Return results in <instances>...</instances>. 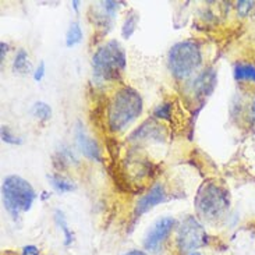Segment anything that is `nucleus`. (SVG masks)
Wrapping results in <instances>:
<instances>
[{
    "label": "nucleus",
    "instance_id": "6",
    "mask_svg": "<svg viewBox=\"0 0 255 255\" xmlns=\"http://www.w3.org/2000/svg\"><path fill=\"white\" fill-rule=\"evenodd\" d=\"M207 242V233L200 222L193 216H188L179 229V249L181 253H194Z\"/></svg>",
    "mask_w": 255,
    "mask_h": 255
},
{
    "label": "nucleus",
    "instance_id": "2",
    "mask_svg": "<svg viewBox=\"0 0 255 255\" xmlns=\"http://www.w3.org/2000/svg\"><path fill=\"white\" fill-rule=\"evenodd\" d=\"M1 198L7 212L13 218H18L21 212H27L31 209L36 198V193L27 180L11 174L3 180Z\"/></svg>",
    "mask_w": 255,
    "mask_h": 255
},
{
    "label": "nucleus",
    "instance_id": "1",
    "mask_svg": "<svg viewBox=\"0 0 255 255\" xmlns=\"http://www.w3.org/2000/svg\"><path fill=\"white\" fill-rule=\"evenodd\" d=\"M142 112V101L131 88H122L112 98L108 108V125L112 131H122Z\"/></svg>",
    "mask_w": 255,
    "mask_h": 255
},
{
    "label": "nucleus",
    "instance_id": "7",
    "mask_svg": "<svg viewBox=\"0 0 255 255\" xmlns=\"http://www.w3.org/2000/svg\"><path fill=\"white\" fill-rule=\"evenodd\" d=\"M174 225H176V221L170 216H165V218L158 219L145 235L144 249L148 253L158 254L162 249V246H163V243L167 240V237L172 233Z\"/></svg>",
    "mask_w": 255,
    "mask_h": 255
},
{
    "label": "nucleus",
    "instance_id": "4",
    "mask_svg": "<svg viewBox=\"0 0 255 255\" xmlns=\"http://www.w3.org/2000/svg\"><path fill=\"white\" fill-rule=\"evenodd\" d=\"M201 63V49L194 41L179 42L173 45L169 52V67L177 80H186L193 76Z\"/></svg>",
    "mask_w": 255,
    "mask_h": 255
},
{
    "label": "nucleus",
    "instance_id": "11",
    "mask_svg": "<svg viewBox=\"0 0 255 255\" xmlns=\"http://www.w3.org/2000/svg\"><path fill=\"white\" fill-rule=\"evenodd\" d=\"M243 158H244V162L249 167L250 173L255 177V132L251 135L249 142L246 145V148H244Z\"/></svg>",
    "mask_w": 255,
    "mask_h": 255
},
{
    "label": "nucleus",
    "instance_id": "13",
    "mask_svg": "<svg viewBox=\"0 0 255 255\" xmlns=\"http://www.w3.org/2000/svg\"><path fill=\"white\" fill-rule=\"evenodd\" d=\"M55 221L57 223V226L62 229L63 235H64V244L66 246H70L71 243H73V233L70 232L69 225H67V221H66V218H64V214H63L62 211H55Z\"/></svg>",
    "mask_w": 255,
    "mask_h": 255
},
{
    "label": "nucleus",
    "instance_id": "9",
    "mask_svg": "<svg viewBox=\"0 0 255 255\" xmlns=\"http://www.w3.org/2000/svg\"><path fill=\"white\" fill-rule=\"evenodd\" d=\"M76 141L80 151L83 152L87 158L92 159V160H101V151L98 144L92 139V138L85 132L83 128L81 123H78L76 127Z\"/></svg>",
    "mask_w": 255,
    "mask_h": 255
},
{
    "label": "nucleus",
    "instance_id": "25",
    "mask_svg": "<svg viewBox=\"0 0 255 255\" xmlns=\"http://www.w3.org/2000/svg\"><path fill=\"white\" fill-rule=\"evenodd\" d=\"M6 52H7V45L4 43V42H1V55H0V57H1V60H4V56H6Z\"/></svg>",
    "mask_w": 255,
    "mask_h": 255
},
{
    "label": "nucleus",
    "instance_id": "22",
    "mask_svg": "<svg viewBox=\"0 0 255 255\" xmlns=\"http://www.w3.org/2000/svg\"><path fill=\"white\" fill-rule=\"evenodd\" d=\"M45 76V63L41 62L39 63V66H38V69L34 71V80L35 81H42V78Z\"/></svg>",
    "mask_w": 255,
    "mask_h": 255
},
{
    "label": "nucleus",
    "instance_id": "10",
    "mask_svg": "<svg viewBox=\"0 0 255 255\" xmlns=\"http://www.w3.org/2000/svg\"><path fill=\"white\" fill-rule=\"evenodd\" d=\"M236 81H253L255 83V64H237L235 67Z\"/></svg>",
    "mask_w": 255,
    "mask_h": 255
},
{
    "label": "nucleus",
    "instance_id": "18",
    "mask_svg": "<svg viewBox=\"0 0 255 255\" xmlns=\"http://www.w3.org/2000/svg\"><path fill=\"white\" fill-rule=\"evenodd\" d=\"M1 139H3L4 142H7V144H21V142H22L20 138L15 137L13 132L8 130L7 126H3V127H1Z\"/></svg>",
    "mask_w": 255,
    "mask_h": 255
},
{
    "label": "nucleus",
    "instance_id": "20",
    "mask_svg": "<svg viewBox=\"0 0 255 255\" xmlns=\"http://www.w3.org/2000/svg\"><path fill=\"white\" fill-rule=\"evenodd\" d=\"M153 115L159 119H169V116H170V105H160V106H158V108L155 109V113H153Z\"/></svg>",
    "mask_w": 255,
    "mask_h": 255
},
{
    "label": "nucleus",
    "instance_id": "23",
    "mask_svg": "<svg viewBox=\"0 0 255 255\" xmlns=\"http://www.w3.org/2000/svg\"><path fill=\"white\" fill-rule=\"evenodd\" d=\"M21 255H41L39 254V249L35 247V246H25L22 251H21Z\"/></svg>",
    "mask_w": 255,
    "mask_h": 255
},
{
    "label": "nucleus",
    "instance_id": "3",
    "mask_svg": "<svg viewBox=\"0 0 255 255\" xmlns=\"http://www.w3.org/2000/svg\"><path fill=\"white\" fill-rule=\"evenodd\" d=\"M94 74L104 81L118 80L126 67V53L119 42L109 41L98 49L92 57Z\"/></svg>",
    "mask_w": 255,
    "mask_h": 255
},
{
    "label": "nucleus",
    "instance_id": "14",
    "mask_svg": "<svg viewBox=\"0 0 255 255\" xmlns=\"http://www.w3.org/2000/svg\"><path fill=\"white\" fill-rule=\"evenodd\" d=\"M137 24H138L137 14L135 13L128 14V15L126 17L125 24H123V28H122V35H123V38L128 39L131 35L134 34V31H135V28H137Z\"/></svg>",
    "mask_w": 255,
    "mask_h": 255
},
{
    "label": "nucleus",
    "instance_id": "15",
    "mask_svg": "<svg viewBox=\"0 0 255 255\" xmlns=\"http://www.w3.org/2000/svg\"><path fill=\"white\" fill-rule=\"evenodd\" d=\"M32 115H34L35 118L39 119L42 122H46L50 119L52 116V109H50V106L48 104H45V102H36V104L32 106Z\"/></svg>",
    "mask_w": 255,
    "mask_h": 255
},
{
    "label": "nucleus",
    "instance_id": "28",
    "mask_svg": "<svg viewBox=\"0 0 255 255\" xmlns=\"http://www.w3.org/2000/svg\"><path fill=\"white\" fill-rule=\"evenodd\" d=\"M190 255H202L200 251H194V253H190Z\"/></svg>",
    "mask_w": 255,
    "mask_h": 255
},
{
    "label": "nucleus",
    "instance_id": "12",
    "mask_svg": "<svg viewBox=\"0 0 255 255\" xmlns=\"http://www.w3.org/2000/svg\"><path fill=\"white\" fill-rule=\"evenodd\" d=\"M83 41V31H81V27L78 22H71L70 24L69 31H67V35H66V45L71 48L77 43Z\"/></svg>",
    "mask_w": 255,
    "mask_h": 255
},
{
    "label": "nucleus",
    "instance_id": "5",
    "mask_svg": "<svg viewBox=\"0 0 255 255\" xmlns=\"http://www.w3.org/2000/svg\"><path fill=\"white\" fill-rule=\"evenodd\" d=\"M195 209L202 219L212 222L219 219L229 209L228 193L215 183H207L198 190Z\"/></svg>",
    "mask_w": 255,
    "mask_h": 255
},
{
    "label": "nucleus",
    "instance_id": "8",
    "mask_svg": "<svg viewBox=\"0 0 255 255\" xmlns=\"http://www.w3.org/2000/svg\"><path fill=\"white\" fill-rule=\"evenodd\" d=\"M165 197L166 193L163 184H160V183L155 184L141 200L138 201L137 208H135V216L139 218L141 215L146 214L148 211H151L152 208L156 207L158 204L165 200Z\"/></svg>",
    "mask_w": 255,
    "mask_h": 255
},
{
    "label": "nucleus",
    "instance_id": "17",
    "mask_svg": "<svg viewBox=\"0 0 255 255\" xmlns=\"http://www.w3.org/2000/svg\"><path fill=\"white\" fill-rule=\"evenodd\" d=\"M48 177L52 181V186L55 187L59 193H69V191H73L76 188L71 181L63 179V177H59V176H48Z\"/></svg>",
    "mask_w": 255,
    "mask_h": 255
},
{
    "label": "nucleus",
    "instance_id": "16",
    "mask_svg": "<svg viewBox=\"0 0 255 255\" xmlns=\"http://www.w3.org/2000/svg\"><path fill=\"white\" fill-rule=\"evenodd\" d=\"M13 69L14 71H17V73H25L28 70V53L24 49H20V50L15 53Z\"/></svg>",
    "mask_w": 255,
    "mask_h": 255
},
{
    "label": "nucleus",
    "instance_id": "26",
    "mask_svg": "<svg viewBox=\"0 0 255 255\" xmlns=\"http://www.w3.org/2000/svg\"><path fill=\"white\" fill-rule=\"evenodd\" d=\"M251 113H253V116H254L255 119V101L253 102V105H251Z\"/></svg>",
    "mask_w": 255,
    "mask_h": 255
},
{
    "label": "nucleus",
    "instance_id": "21",
    "mask_svg": "<svg viewBox=\"0 0 255 255\" xmlns=\"http://www.w3.org/2000/svg\"><path fill=\"white\" fill-rule=\"evenodd\" d=\"M102 4H104V8L106 10V13L109 14L111 17H113V14L116 13V10H118L119 7L118 1H104Z\"/></svg>",
    "mask_w": 255,
    "mask_h": 255
},
{
    "label": "nucleus",
    "instance_id": "27",
    "mask_svg": "<svg viewBox=\"0 0 255 255\" xmlns=\"http://www.w3.org/2000/svg\"><path fill=\"white\" fill-rule=\"evenodd\" d=\"M78 4H80V3H78V1H73V7H74V8H78Z\"/></svg>",
    "mask_w": 255,
    "mask_h": 255
},
{
    "label": "nucleus",
    "instance_id": "24",
    "mask_svg": "<svg viewBox=\"0 0 255 255\" xmlns=\"http://www.w3.org/2000/svg\"><path fill=\"white\" fill-rule=\"evenodd\" d=\"M123 255H146V253L141 251V250H131V251H127Z\"/></svg>",
    "mask_w": 255,
    "mask_h": 255
},
{
    "label": "nucleus",
    "instance_id": "19",
    "mask_svg": "<svg viewBox=\"0 0 255 255\" xmlns=\"http://www.w3.org/2000/svg\"><path fill=\"white\" fill-rule=\"evenodd\" d=\"M253 7H254V1H237V4H236V8H237V13L240 14L242 17H246V15H249L250 11L253 10Z\"/></svg>",
    "mask_w": 255,
    "mask_h": 255
}]
</instances>
